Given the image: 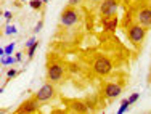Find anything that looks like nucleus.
Wrapping results in <instances>:
<instances>
[{
	"mask_svg": "<svg viewBox=\"0 0 151 114\" xmlns=\"http://www.w3.org/2000/svg\"><path fill=\"white\" fill-rule=\"evenodd\" d=\"M77 23H79V13H77V10H76V6L68 5L66 8L61 11L60 24L63 27H74Z\"/></svg>",
	"mask_w": 151,
	"mask_h": 114,
	"instance_id": "f257e3e1",
	"label": "nucleus"
},
{
	"mask_svg": "<svg viewBox=\"0 0 151 114\" xmlns=\"http://www.w3.org/2000/svg\"><path fill=\"white\" fill-rule=\"evenodd\" d=\"M92 69L95 74L98 76H108V74L113 71V61L106 56H96L93 60V65H92Z\"/></svg>",
	"mask_w": 151,
	"mask_h": 114,
	"instance_id": "f03ea898",
	"label": "nucleus"
},
{
	"mask_svg": "<svg viewBox=\"0 0 151 114\" xmlns=\"http://www.w3.org/2000/svg\"><path fill=\"white\" fill-rule=\"evenodd\" d=\"M145 35H146V27L142 26V24H138V23L137 24L134 23L127 27V37L132 44H142Z\"/></svg>",
	"mask_w": 151,
	"mask_h": 114,
	"instance_id": "7ed1b4c3",
	"label": "nucleus"
},
{
	"mask_svg": "<svg viewBox=\"0 0 151 114\" xmlns=\"http://www.w3.org/2000/svg\"><path fill=\"white\" fill-rule=\"evenodd\" d=\"M64 77V66L61 63H50L47 69V79L53 84H58Z\"/></svg>",
	"mask_w": 151,
	"mask_h": 114,
	"instance_id": "20e7f679",
	"label": "nucleus"
},
{
	"mask_svg": "<svg viewBox=\"0 0 151 114\" xmlns=\"http://www.w3.org/2000/svg\"><path fill=\"white\" fill-rule=\"evenodd\" d=\"M34 97L37 98L40 103H48L50 100L55 97V87H53V82H50V80L45 82V84L42 85L37 92H35Z\"/></svg>",
	"mask_w": 151,
	"mask_h": 114,
	"instance_id": "39448f33",
	"label": "nucleus"
},
{
	"mask_svg": "<svg viewBox=\"0 0 151 114\" xmlns=\"http://www.w3.org/2000/svg\"><path fill=\"white\" fill-rule=\"evenodd\" d=\"M117 8H119V2L117 0H103L100 3V13H101L103 18L114 16L117 13Z\"/></svg>",
	"mask_w": 151,
	"mask_h": 114,
	"instance_id": "423d86ee",
	"label": "nucleus"
},
{
	"mask_svg": "<svg viewBox=\"0 0 151 114\" xmlns=\"http://www.w3.org/2000/svg\"><path fill=\"white\" fill-rule=\"evenodd\" d=\"M122 93V85L117 84V82H108V84L103 87V95L109 100L117 98Z\"/></svg>",
	"mask_w": 151,
	"mask_h": 114,
	"instance_id": "0eeeda50",
	"label": "nucleus"
},
{
	"mask_svg": "<svg viewBox=\"0 0 151 114\" xmlns=\"http://www.w3.org/2000/svg\"><path fill=\"white\" fill-rule=\"evenodd\" d=\"M137 23L145 26L146 29L151 27V6H142L137 11Z\"/></svg>",
	"mask_w": 151,
	"mask_h": 114,
	"instance_id": "6e6552de",
	"label": "nucleus"
},
{
	"mask_svg": "<svg viewBox=\"0 0 151 114\" xmlns=\"http://www.w3.org/2000/svg\"><path fill=\"white\" fill-rule=\"evenodd\" d=\"M39 105H40V101H39L37 98H31L27 100V101H24L23 105L18 108L16 113H23V114H32V113H37L39 111Z\"/></svg>",
	"mask_w": 151,
	"mask_h": 114,
	"instance_id": "1a4fd4ad",
	"label": "nucleus"
},
{
	"mask_svg": "<svg viewBox=\"0 0 151 114\" xmlns=\"http://www.w3.org/2000/svg\"><path fill=\"white\" fill-rule=\"evenodd\" d=\"M117 24H119V18L116 15L103 18V29L108 31V32H114L117 29Z\"/></svg>",
	"mask_w": 151,
	"mask_h": 114,
	"instance_id": "9d476101",
	"label": "nucleus"
},
{
	"mask_svg": "<svg viewBox=\"0 0 151 114\" xmlns=\"http://www.w3.org/2000/svg\"><path fill=\"white\" fill-rule=\"evenodd\" d=\"M71 109H73L74 113H88L90 111L87 103H84V101H73L71 103Z\"/></svg>",
	"mask_w": 151,
	"mask_h": 114,
	"instance_id": "9b49d317",
	"label": "nucleus"
},
{
	"mask_svg": "<svg viewBox=\"0 0 151 114\" xmlns=\"http://www.w3.org/2000/svg\"><path fill=\"white\" fill-rule=\"evenodd\" d=\"M29 5H31V8H32V10H35V11H40V10L44 8L45 2H44V0H31Z\"/></svg>",
	"mask_w": 151,
	"mask_h": 114,
	"instance_id": "f8f14e48",
	"label": "nucleus"
},
{
	"mask_svg": "<svg viewBox=\"0 0 151 114\" xmlns=\"http://www.w3.org/2000/svg\"><path fill=\"white\" fill-rule=\"evenodd\" d=\"M15 63H16L15 56H12V55L2 56V66H12V65H15Z\"/></svg>",
	"mask_w": 151,
	"mask_h": 114,
	"instance_id": "ddd939ff",
	"label": "nucleus"
},
{
	"mask_svg": "<svg viewBox=\"0 0 151 114\" xmlns=\"http://www.w3.org/2000/svg\"><path fill=\"white\" fill-rule=\"evenodd\" d=\"M129 106H130V101H129V98L122 100V103H121L119 109H117V114H124V113L129 109Z\"/></svg>",
	"mask_w": 151,
	"mask_h": 114,
	"instance_id": "4468645a",
	"label": "nucleus"
},
{
	"mask_svg": "<svg viewBox=\"0 0 151 114\" xmlns=\"http://www.w3.org/2000/svg\"><path fill=\"white\" fill-rule=\"evenodd\" d=\"M16 32H18V31H16L15 26H12V24H8V23L5 24V27H3V34H6V35H15Z\"/></svg>",
	"mask_w": 151,
	"mask_h": 114,
	"instance_id": "2eb2a0df",
	"label": "nucleus"
},
{
	"mask_svg": "<svg viewBox=\"0 0 151 114\" xmlns=\"http://www.w3.org/2000/svg\"><path fill=\"white\" fill-rule=\"evenodd\" d=\"M37 47H39V42H35V44L32 45V47L27 48V58H29V60L34 58V53H35V48H37Z\"/></svg>",
	"mask_w": 151,
	"mask_h": 114,
	"instance_id": "dca6fc26",
	"label": "nucleus"
},
{
	"mask_svg": "<svg viewBox=\"0 0 151 114\" xmlns=\"http://www.w3.org/2000/svg\"><path fill=\"white\" fill-rule=\"evenodd\" d=\"M13 52H15V44H10L5 47V55H13Z\"/></svg>",
	"mask_w": 151,
	"mask_h": 114,
	"instance_id": "f3484780",
	"label": "nucleus"
},
{
	"mask_svg": "<svg viewBox=\"0 0 151 114\" xmlns=\"http://www.w3.org/2000/svg\"><path fill=\"white\" fill-rule=\"evenodd\" d=\"M16 74H18V71L12 67V69H8V71H6V79H13V77L16 76Z\"/></svg>",
	"mask_w": 151,
	"mask_h": 114,
	"instance_id": "a211bd4d",
	"label": "nucleus"
},
{
	"mask_svg": "<svg viewBox=\"0 0 151 114\" xmlns=\"http://www.w3.org/2000/svg\"><path fill=\"white\" fill-rule=\"evenodd\" d=\"M138 98H140V93H137V92H135V93H132L130 97H129V101H130V105H134V103H135Z\"/></svg>",
	"mask_w": 151,
	"mask_h": 114,
	"instance_id": "6ab92c4d",
	"label": "nucleus"
},
{
	"mask_svg": "<svg viewBox=\"0 0 151 114\" xmlns=\"http://www.w3.org/2000/svg\"><path fill=\"white\" fill-rule=\"evenodd\" d=\"M42 27H44V21H39V23L35 24V27H34V34L40 32V31H42Z\"/></svg>",
	"mask_w": 151,
	"mask_h": 114,
	"instance_id": "aec40b11",
	"label": "nucleus"
},
{
	"mask_svg": "<svg viewBox=\"0 0 151 114\" xmlns=\"http://www.w3.org/2000/svg\"><path fill=\"white\" fill-rule=\"evenodd\" d=\"M82 2H84V0H68V5H71V6H79Z\"/></svg>",
	"mask_w": 151,
	"mask_h": 114,
	"instance_id": "412c9836",
	"label": "nucleus"
},
{
	"mask_svg": "<svg viewBox=\"0 0 151 114\" xmlns=\"http://www.w3.org/2000/svg\"><path fill=\"white\" fill-rule=\"evenodd\" d=\"M35 37H31V39H27V42H26V48H29V47H32V45L35 44Z\"/></svg>",
	"mask_w": 151,
	"mask_h": 114,
	"instance_id": "4be33fe9",
	"label": "nucleus"
},
{
	"mask_svg": "<svg viewBox=\"0 0 151 114\" xmlns=\"http://www.w3.org/2000/svg\"><path fill=\"white\" fill-rule=\"evenodd\" d=\"M3 18L6 19V23H8L10 19L13 18V15H12V11H3Z\"/></svg>",
	"mask_w": 151,
	"mask_h": 114,
	"instance_id": "5701e85b",
	"label": "nucleus"
},
{
	"mask_svg": "<svg viewBox=\"0 0 151 114\" xmlns=\"http://www.w3.org/2000/svg\"><path fill=\"white\" fill-rule=\"evenodd\" d=\"M15 58H16V63H21L23 61V53H16Z\"/></svg>",
	"mask_w": 151,
	"mask_h": 114,
	"instance_id": "b1692460",
	"label": "nucleus"
},
{
	"mask_svg": "<svg viewBox=\"0 0 151 114\" xmlns=\"http://www.w3.org/2000/svg\"><path fill=\"white\" fill-rule=\"evenodd\" d=\"M88 2H93V3H101L103 0H88Z\"/></svg>",
	"mask_w": 151,
	"mask_h": 114,
	"instance_id": "393cba45",
	"label": "nucleus"
},
{
	"mask_svg": "<svg viewBox=\"0 0 151 114\" xmlns=\"http://www.w3.org/2000/svg\"><path fill=\"white\" fill-rule=\"evenodd\" d=\"M19 2H27V0H19Z\"/></svg>",
	"mask_w": 151,
	"mask_h": 114,
	"instance_id": "a878e982",
	"label": "nucleus"
},
{
	"mask_svg": "<svg viewBox=\"0 0 151 114\" xmlns=\"http://www.w3.org/2000/svg\"><path fill=\"white\" fill-rule=\"evenodd\" d=\"M44 2H45V3H47V2H48V0H44Z\"/></svg>",
	"mask_w": 151,
	"mask_h": 114,
	"instance_id": "bb28decb",
	"label": "nucleus"
}]
</instances>
